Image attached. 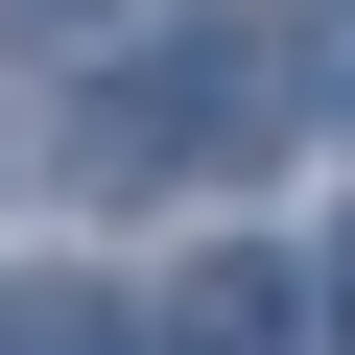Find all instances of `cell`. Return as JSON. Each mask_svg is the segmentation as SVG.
Instances as JSON below:
<instances>
[{"instance_id": "obj_4", "label": "cell", "mask_w": 355, "mask_h": 355, "mask_svg": "<svg viewBox=\"0 0 355 355\" xmlns=\"http://www.w3.org/2000/svg\"><path fill=\"white\" fill-rule=\"evenodd\" d=\"M95 24H119V0H0V48H95Z\"/></svg>"}, {"instance_id": "obj_1", "label": "cell", "mask_w": 355, "mask_h": 355, "mask_svg": "<svg viewBox=\"0 0 355 355\" xmlns=\"http://www.w3.org/2000/svg\"><path fill=\"white\" fill-rule=\"evenodd\" d=\"M284 95H308V48H284V24H166V48L95 95V166H119V190H142V166H261V142H284Z\"/></svg>"}, {"instance_id": "obj_5", "label": "cell", "mask_w": 355, "mask_h": 355, "mask_svg": "<svg viewBox=\"0 0 355 355\" xmlns=\"http://www.w3.org/2000/svg\"><path fill=\"white\" fill-rule=\"evenodd\" d=\"M308 95H331V119H355V24H331V48H308Z\"/></svg>"}, {"instance_id": "obj_6", "label": "cell", "mask_w": 355, "mask_h": 355, "mask_svg": "<svg viewBox=\"0 0 355 355\" xmlns=\"http://www.w3.org/2000/svg\"><path fill=\"white\" fill-rule=\"evenodd\" d=\"M331 308H355V261H331Z\"/></svg>"}, {"instance_id": "obj_2", "label": "cell", "mask_w": 355, "mask_h": 355, "mask_svg": "<svg viewBox=\"0 0 355 355\" xmlns=\"http://www.w3.org/2000/svg\"><path fill=\"white\" fill-rule=\"evenodd\" d=\"M142 355H308V284H284V261H190Z\"/></svg>"}, {"instance_id": "obj_3", "label": "cell", "mask_w": 355, "mask_h": 355, "mask_svg": "<svg viewBox=\"0 0 355 355\" xmlns=\"http://www.w3.org/2000/svg\"><path fill=\"white\" fill-rule=\"evenodd\" d=\"M0 355H142V331H119L95 284H0Z\"/></svg>"}]
</instances>
